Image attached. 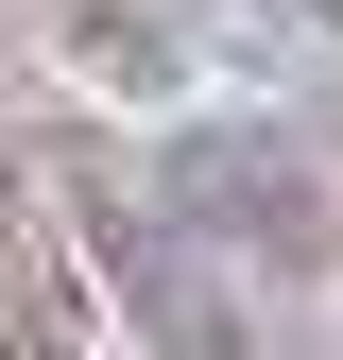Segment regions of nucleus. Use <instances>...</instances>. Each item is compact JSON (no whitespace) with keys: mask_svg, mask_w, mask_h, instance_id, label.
<instances>
[{"mask_svg":"<svg viewBox=\"0 0 343 360\" xmlns=\"http://www.w3.org/2000/svg\"><path fill=\"white\" fill-rule=\"evenodd\" d=\"M206 206L257 223V240H309V172H292V155H206Z\"/></svg>","mask_w":343,"mask_h":360,"instance_id":"nucleus-1","label":"nucleus"}]
</instances>
